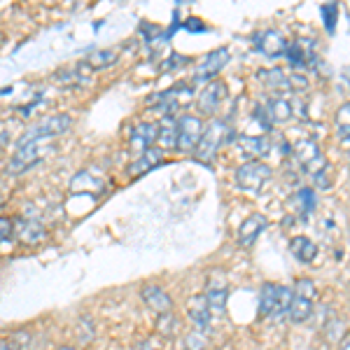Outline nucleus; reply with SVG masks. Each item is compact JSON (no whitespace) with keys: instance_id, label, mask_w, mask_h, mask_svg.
<instances>
[{"instance_id":"nucleus-1","label":"nucleus","mask_w":350,"mask_h":350,"mask_svg":"<svg viewBox=\"0 0 350 350\" xmlns=\"http://www.w3.org/2000/svg\"><path fill=\"white\" fill-rule=\"evenodd\" d=\"M292 304V290L285 285H275L267 283L259 292V315L264 318H273L280 320L283 315H287Z\"/></svg>"},{"instance_id":"nucleus-2","label":"nucleus","mask_w":350,"mask_h":350,"mask_svg":"<svg viewBox=\"0 0 350 350\" xmlns=\"http://www.w3.org/2000/svg\"><path fill=\"white\" fill-rule=\"evenodd\" d=\"M318 297V287L310 278H299L295 290H292V304H290V315L292 323H306L313 313V301Z\"/></svg>"},{"instance_id":"nucleus-3","label":"nucleus","mask_w":350,"mask_h":350,"mask_svg":"<svg viewBox=\"0 0 350 350\" xmlns=\"http://www.w3.org/2000/svg\"><path fill=\"white\" fill-rule=\"evenodd\" d=\"M227 138H229V126H227V124H224L222 120H213L206 129H203L201 140H199V145H196V150H194L196 159L211 163L213 157L219 152V148L227 143Z\"/></svg>"},{"instance_id":"nucleus-4","label":"nucleus","mask_w":350,"mask_h":350,"mask_svg":"<svg viewBox=\"0 0 350 350\" xmlns=\"http://www.w3.org/2000/svg\"><path fill=\"white\" fill-rule=\"evenodd\" d=\"M271 168L264 161H245L236 168V185L247 194H259L271 180Z\"/></svg>"},{"instance_id":"nucleus-5","label":"nucleus","mask_w":350,"mask_h":350,"mask_svg":"<svg viewBox=\"0 0 350 350\" xmlns=\"http://www.w3.org/2000/svg\"><path fill=\"white\" fill-rule=\"evenodd\" d=\"M70 115H52L47 120H42L38 126H33L31 131L24 133V138L19 143H33V140H47V138H54V135H61L70 129Z\"/></svg>"},{"instance_id":"nucleus-6","label":"nucleus","mask_w":350,"mask_h":350,"mask_svg":"<svg viewBox=\"0 0 350 350\" xmlns=\"http://www.w3.org/2000/svg\"><path fill=\"white\" fill-rule=\"evenodd\" d=\"M201 133H203V124L199 117L183 115L178 120V145H175V150L185 152V154L194 152L201 140Z\"/></svg>"},{"instance_id":"nucleus-7","label":"nucleus","mask_w":350,"mask_h":350,"mask_svg":"<svg viewBox=\"0 0 350 350\" xmlns=\"http://www.w3.org/2000/svg\"><path fill=\"white\" fill-rule=\"evenodd\" d=\"M140 299H143L145 306H148L152 313H157V315L171 313V310H173L171 295H168L163 287L154 285V283H145L143 287H140Z\"/></svg>"},{"instance_id":"nucleus-8","label":"nucleus","mask_w":350,"mask_h":350,"mask_svg":"<svg viewBox=\"0 0 350 350\" xmlns=\"http://www.w3.org/2000/svg\"><path fill=\"white\" fill-rule=\"evenodd\" d=\"M40 148H42V140H33V143H19L16 148L14 157L8 163V171L10 173H24L26 168H31L33 163L40 159Z\"/></svg>"},{"instance_id":"nucleus-9","label":"nucleus","mask_w":350,"mask_h":350,"mask_svg":"<svg viewBox=\"0 0 350 350\" xmlns=\"http://www.w3.org/2000/svg\"><path fill=\"white\" fill-rule=\"evenodd\" d=\"M292 150H295L297 161L301 163V166L306 168L308 173H315V171H320V168L325 166L323 152H320V148H318V143H315V140L304 138V140H299V143Z\"/></svg>"},{"instance_id":"nucleus-10","label":"nucleus","mask_w":350,"mask_h":350,"mask_svg":"<svg viewBox=\"0 0 350 350\" xmlns=\"http://www.w3.org/2000/svg\"><path fill=\"white\" fill-rule=\"evenodd\" d=\"M224 96H227V84L213 80L201 89L199 98H196V105H199V110L203 115H213V112H217V108L222 105Z\"/></svg>"},{"instance_id":"nucleus-11","label":"nucleus","mask_w":350,"mask_h":350,"mask_svg":"<svg viewBox=\"0 0 350 350\" xmlns=\"http://www.w3.org/2000/svg\"><path fill=\"white\" fill-rule=\"evenodd\" d=\"M206 299H208V306H211L213 313H222L224 310V304H227V278L222 273H211L208 278V287H206Z\"/></svg>"},{"instance_id":"nucleus-12","label":"nucleus","mask_w":350,"mask_h":350,"mask_svg":"<svg viewBox=\"0 0 350 350\" xmlns=\"http://www.w3.org/2000/svg\"><path fill=\"white\" fill-rule=\"evenodd\" d=\"M267 224H269V219H267V215H262V213H255V215L243 219L241 227H239V245H243V247L255 245V241L259 239V234L267 229Z\"/></svg>"},{"instance_id":"nucleus-13","label":"nucleus","mask_w":350,"mask_h":350,"mask_svg":"<svg viewBox=\"0 0 350 350\" xmlns=\"http://www.w3.org/2000/svg\"><path fill=\"white\" fill-rule=\"evenodd\" d=\"M157 143V124L154 122H143L135 124L131 129V150L143 154L145 150L154 148Z\"/></svg>"},{"instance_id":"nucleus-14","label":"nucleus","mask_w":350,"mask_h":350,"mask_svg":"<svg viewBox=\"0 0 350 350\" xmlns=\"http://www.w3.org/2000/svg\"><path fill=\"white\" fill-rule=\"evenodd\" d=\"M187 315H189L191 323H194L196 329H208V327H211L213 310H211V306H208L206 295H194V297L189 299Z\"/></svg>"},{"instance_id":"nucleus-15","label":"nucleus","mask_w":350,"mask_h":350,"mask_svg":"<svg viewBox=\"0 0 350 350\" xmlns=\"http://www.w3.org/2000/svg\"><path fill=\"white\" fill-rule=\"evenodd\" d=\"M257 47H259V52H262L264 56H269V59H275V56L285 54L287 40H285V36L280 31H275V28H269V31H264L262 36L257 38Z\"/></svg>"},{"instance_id":"nucleus-16","label":"nucleus","mask_w":350,"mask_h":350,"mask_svg":"<svg viewBox=\"0 0 350 350\" xmlns=\"http://www.w3.org/2000/svg\"><path fill=\"white\" fill-rule=\"evenodd\" d=\"M236 148L250 161H259V157H264L269 152V140L262 138V135H239Z\"/></svg>"},{"instance_id":"nucleus-17","label":"nucleus","mask_w":350,"mask_h":350,"mask_svg":"<svg viewBox=\"0 0 350 350\" xmlns=\"http://www.w3.org/2000/svg\"><path fill=\"white\" fill-rule=\"evenodd\" d=\"M229 61V49H215L201 61L196 68V80H211L213 75H217L219 68Z\"/></svg>"},{"instance_id":"nucleus-18","label":"nucleus","mask_w":350,"mask_h":350,"mask_svg":"<svg viewBox=\"0 0 350 350\" xmlns=\"http://www.w3.org/2000/svg\"><path fill=\"white\" fill-rule=\"evenodd\" d=\"M157 145L159 150H175L178 145V120H173L171 115L161 117V122L157 124Z\"/></svg>"},{"instance_id":"nucleus-19","label":"nucleus","mask_w":350,"mask_h":350,"mask_svg":"<svg viewBox=\"0 0 350 350\" xmlns=\"http://www.w3.org/2000/svg\"><path fill=\"white\" fill-rule=\"evenodd\" d=\"M44 236H47V229L38 219H24L16 227V239H19V243H24V245H38L40 241H44Z\"/></svg>"},{"instance_id":"nucleus-20","label":"nucleus","mask_w":350,"mask_h":350,"mask_svg":"<svg viewBox=\"0 0 350 350\" xmlns=\"http://www.w3.org/2000/svg\"><path fill=\"white\" fill-rule=\"evenodd\" d=\"M161 161H163V150L150 148V150H145L143 154H140L138 159L131 163V166H129V173H131V175H143V173L152 171V168H157Z\"/></svg>"},{"instance_id":"nucleus-21","label":"nucleus","mask_w":350,"mask_h":350,"mask_svg":"<svg viewBox=\"0 0 350 350\" xmlns=\"http://www.w3.org/2000/svg\"><path fill=\"white\" fill-rule=\"evenodd\" d=\"M290 250H292V255L304 264H310L318 257V245H315L308 236H295V239L290 241Z\"/></svg>"},{"instance_id":"nucleus-22","label":"nucleus","mask_w":350,"mask_h":350,"mask_svg":"<svg viewBox=\"0 0 350 350\" xmlns=\"http://www.w3.org/2000/svg\"><path fill=\"white\" fill-rule=\"evenodd\" d=\"M259 80L264 82V87L269 92H290V77L285 75V70L280 68H271V70H259Z\"/></svg>"},{"instance_id":"nucleus-23","label":"nucleus","mask_w":350,"mask_h":350,"mask_svg":"<svg viewBox=\"0 0 350 350\" xmlns=\"http://www.w3.org/2000/svg\"><path fill=\"white\" fill-rule=\"evenodd\" d=\"M267 115H269L271 124H285L292 117V103L287 98H280V96H275V98L269 100Z\"/></svg>"},{"instance_id":"nucleus-24","label":"nucleus","mask_w":350,"mask_h":350,"mask_svg":"<svg viewBox=\"0 0 350 350\" xmlns=\"http://www.w3.org/2000/svg\"><path fill=\"white\" fill-rule=\"evenodd\" d=\"M285 56L290 59L292 66H306L308 59H313V52H310L306 40H295V42H287Z\"/></svg>"},{"instance_id":"nucleus-25","label":"nucleus","mask_w":350,"mask_h":350,"mask_svg":"<svg viewBox=\"0 0 350 350\" xmlns=\"http://www.w3.org/2000/svg\"><path fill=\"white\" fill-rule=\"evenodd\" d=\"M117 61V52L115 49H98L87 59V66L94 68V70H103V68L112 66Z\"/></svg>"},{"instance_id":"nucleus-26","label":"nucleus","mask_w":350,"mask_h":350,"mask_svg":"<svg viewBox=\"0 0 350 350\" xmlns=\"http://www.w3.org/2000/svg\"><path fill=\"white\" fill-rule=\"evenodd\" d=\"M334 126H336V133L341 135L343 140H350V103H343L341 108L336 110Z\"/></svg>"},{"instance_id":"nucleus-27","label":"nucleus","mask_w":350,"mask_h":350,"mask_svg":"<svg viewBox=\"0 0 350 350\" xmlns=\"http://www.w3.org/2000/svg\"><path fill=\"white\" fill-rule=\"evenodd\" d=\"M157 329H159V334L171 338V336L175 334V332H178V320H175V315H171V313L159 315V323H157Z\"/></svg>"},{"instance_id":"nucleus-28","label":"nucleus","mask_w":350,"mask_h":350,"mask_svg":"<svg viewBox=\"0 0 350 350\" xmlns=\"http://www.w3.org/2000/svg\"><path fill=\"white\" fill-rule=\"evenodd\" d=\"M320 12H323V16H325L327 31H332V28H334V16L338 14V8H336V5H323V8H320Z\"/></svg>"},{"instance_id":"nucleus-29","label":"nucleus","mask_w":350,"mask_h":350,"mask_svg":"<svg viewBox=\"0 0 350 350\" xmlns=\"http://www.w3.org/2000/svg\"><path fill=\"white\" fill-rule=\"evenodd\" d=\"M12 236V222L8 217H0V243L8 241Z\"/></svg>"},{"instance_id":"nucleus-30","label":"nucleus","mask_w":350,"mask_h":350,"mask_svg":"<svg viewBox=\"0 0 350 350\" xmlns=\"http://www.w3.org/2000/svg\"><path fill=\"white\" fill-rule=\"evenodd\" d=\"M292 87H295V89H299V87L306 89L308 87V80L304 75H290V89Z\"/></svg>"},{"instance_id":"nucleus-31","label":"nucleus","mask_w":350,"mask_h":350,"mask_svg":"<svg viewBox=\"0 0 350 350\" xmlns=\"http://www.w3.org/2000/svg\"><path fill=\"white\" fill-rule=\"evenodd\" d=\"M131 350H159V348H157L152 341H140V343H135Z\"/></svg>"},{"instance_id":"nucleus-32","label":"nucleus","mask_w":350,"mask_h":350,"mask_svg":"<svg viewBox=\"0 0 350 350\" xmlns=\"http://www.w3.org/2000/svg\"><path fill=\"white\" fill-rule=\"evenodd\" d=\"M338 350H350V334L341 341V346H338Z\"/></svg>"},{"instance_id":"nucleus-33","label":"nucleus","mask_w":350,"mask_h":350,"mask_svg":"<svg viewBox=\"0 0 350 350\" xmlns=\"http://www.w3.org/2000/svg\"><path fill=\"white\" fill-rule=\"evenodd\" d=\"M0 350H16L10 341H0Z\"/></svg>"},{"instance_id":"nucleus-34","label":"nucleus","mask_w":350,"mask_h":350,"mask_svg":"<svg viewBox=\"0 0 350 350\" xmlns=\"http://www.w3.org/2000/svg\"><path fill=\"white\" fill-rule=\"evenodd\" d=\"M59 350H75V348H72V346H61Z\"/></svg>"}]
</instances>
